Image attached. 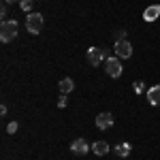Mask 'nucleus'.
Returning a JSON list of instances; mask_svg holds the SVG:
<instances>
[{
    "mask_svg": "<svg viewBox=\"0 0 160 160\" xmlns=\"http://www.w3.org/2000/svg\"><path fill=\"white\" fill-rule=\"evenodd\" d=\"M17 28H19V24H17L15 19L2 22V26H0V41H2V43H11L13 38L17 37Z\"/></svg>",
    "mask_w": 160,
    "mask_h": 160,
    "instance_id": "f257e3e1",
    "label": "nucleus"
},
{
    "mask_svg": "<svg viewBox=\"0 0 160 160\" xmlns=\"http://www.w3.org/2000/svg\"><path fill=\"white\" fill-rule=\"evenodd\" d=\"M86 58H88V62H90L92 66H98L105 58H111V56H109V49H102V47H90L88 53H86Z\"/></svg>",
    "mask_w": 160,
    "mask_h": 160,
    "instance_id": "f03ea898",
    "label": "nucleus"
},
{
    "mask_svg": "<svg viewBox=\"0 0 160 160\" xmlns=\"http://www.w3.org/2000/svg\"><path fill=\"white\" fill-rule=\"evenodd\" d=\"M26 28L30 34H38L43 30V15L41 13H28L26 17Z\"/></svg>",
    "mask_w": 160,
    "mask_h": 160,
    "instance_id": "7ed1b4c3",
    "label": "nucleus"
},
{
    "mask_svg": "<svg viewBox=\"0 0 160 160\" xmlns=\"http://www.w3.org/2000/svg\"><path fill=\"white\" fill-rule=\"evenodd\" d=\"M115 56L122 58V60H128L132 56V45L124 38V41H115Z\"/></svg>",
    "mask_w": 160,
    "mask_h": 160,
    "instance_id": "20e7f679",
    "label": "nucleus"
},
{
    "mask_svg": "<svg viewBox=\"0 0 160 160\" xmlns=\"http://www.w3.org/2000/svg\"><path fill=\"white\" fill-rule=\"evenodd\" d=\"M105 68H107V75H109V77H115V79H118V77H120V75H122V62L118 60V58H107V64H105Z\"/></svg>",
    "mask_w": 160,
    "mask_h": 160,
    "instance_id": "39448f33",
    "label": "nucleus"
},
{
    "mask_svg": "<svg viewBox=\"0 0 160 160\" xmlns=\"http://www.w3.org/2000/svg\"><path fill=\"white\" fill-rule=\"evenodd\" d=\"M90 149H92V148L88 145L86 139H75L73 143H71V152H73L75 156H86Z\"/></svg>",
    "mask_w": 160,
    "mask_h": 160,
    "instance_id": "423d86ee",
    "label": "nucleus"
},
{
    "mask_svg": "<svg viewBox=\"0 0 160 160\" xmlns=\"http://www.w3.org/2000/svg\"><path fill=\"white\" fill-rule=\"evenodd\" d=\"M111 126H113V115H111V113L105 111V113H100L98 118H96V128H98V130H107Z\"/></svg>",
    "mask_w": 160,
    "mask_h": 160,
    "instance_id": "0eeeda50",
    "label": "nucleus"
},
{
    "mask_svg": "<svg viewBox=\"0 0 160 160\" xmlns=\"http://www.w3.org/2000/svg\"><path fill=\"white\" fill-rule=\"evenodd\" d=\"M158 17H160V4H152V7H148L143 11V19L145 22H156Z\"/></svg>",
    "mask_w": 160,
    "mask_h": 160,
    "instance_id": "6e6552de",
    "label": "nucleus"
},
{
    "mask_svg": "<svg viewBox=\"0 0 160 160\" xmlns=\"http://www.w3.org/2000/svg\"><path fill=\"white\" fill-rule=\"evenodd\" d=\"M148 100L149 105H156V107L160 105V86H152L148 90Z\"/></svg>",
    "mask_w": 160,
    "mask_h": 160,
    "instance_id": "1a4fd4ad",
    "label": "nucleus"
},
{
    "mask_svg": "<svg viewBox=\"0 0 160 160\" xmlns=\"http://www.w3.org/2000/svg\"><path fill=\"white\" fill-rule=\"evenodd\" d=\"M92 152H94L96 156H105V154L109 152V143H107V141H96V143L92 145Z\"/></svg>",
    "mask_w": 160,
    "mask_h": 160,
    "instance_id": "9d476101",
    "label": "nucleus"
},
{
    "mask_svg": "<svg viewBox=\"0 0 160 160\" xmlns=\"http://www.w3.org/2000/svg\"><path fill=\"white\" fill-rule=\"evenodd\" d=\"M58 88H60V92H62V94H68V92H73L75 83H73V79H71V77H64L60 83H58Z\"/></svg>",
    "mask_w": 160,
    "mask_h": 160,
    "instance_id": "9b49d317",
    "label": "nucleus"
},
{
    "mask_svg": "<svg viewBox=\"0 0 160 160\" xmlns=\"http://www.w3.org/2000/svg\"><path fill=\"white\" fill-rule=\"evenodd\" d=\"M130 145H128V143H120V145H118V148H115V154H118V156H120V158H126V156H128V154H130Z\"/></svg>",
    "mask_w": 160,
    "mask_h": 160,
    "instance_id": "f8f14e48",
    "label": "nucleus"
},
{
    "mask_svg": "<svg viewBox=\"0 0 160 160\" xmlns=\"http://www.w3.org/2000/svg\"><path fill=\"white\" fill-rule=\"evenodd\" d=\"M32 4H34V0H22V9L26 13H32Z\"/></svg>",
    "mask_w": 160,
    "mask_h": 160,
    "instance_id": "ddd939ff",
    "label": "nucleus"
},
{
    "mask_svg": "<svg viewBox=\"0 0 160 160\" xmlns=\"http://www.w3.org/2000/svg\"><path fill=\"white\" fill-rule=\"evenodd\" d=\"M17 128H19V124H17V122H11L9 126H7V132H9V135H15V132H17Z\"/></svg>",
    "mask_w": 160,
    "mask_h": 160,
    "instance_id": "4468645a",
    "label": "nucleus"
},
{
    "mask_svg": "<svg viewBox=\"0 0 160 160\" xmlns=\"http://www.w3.org/2000/svg\"><path fill=\"white\" fill-rule=\"evenodd\" d=\"M113 38H115V41H124V38H126V30H115V32H113Z\"/></svg>",
    "mask_w": 160,
    "mask_h": 160,
    "instance_id": "2eb2a0df",
    "label": "nucleus"
},
{
    "mask_svg": "<svg viewBox=\"0 0 160 160\" xmlns=\"http://www.w3.org/2000/svg\"><path fill=\"white\" fill-rule=\"evenodd\" d=\"M66 102H68V100H66V94H62L60 100H58V107H60V109H64V107H66Z\"/></svg>",
    "mask_w": 160,
    "mask_h": 160,
    "instance_id": "dca6fc26",
    "label": "nucleus"
},
{
    "mask_svg": "<svg viewBox=\"0 0 160 160\" xmlns=\"http://www.w3.org/2000/svg\"><path fill=\"white\" fill-rule=\"evenodd\" d=\"M143 90H145V86H143L141 81H135V92H137V94H141Z\"/></svg>",
    "mask_w": 160,
    "mask_h": 160,
    "instance_id": "f3484780",
    "label": "nucleus"
},
{
    "mask_svg": "<svg viewBox=\"0 0 160 160\" xmlns=\"http://www.w3.org/2000/svg\"><path fill=\"white\" fill-rule=\"evenodd\" d=\"M4 2H7V4H9V2H17V0H4ZM19 2H22V0H19Z\"/></svg>",
    "mask_w": 160,
    "mask_h": 160,
    "instance_id": "a211bd4d",
    "label": "nucleus"
}]
</instances>
